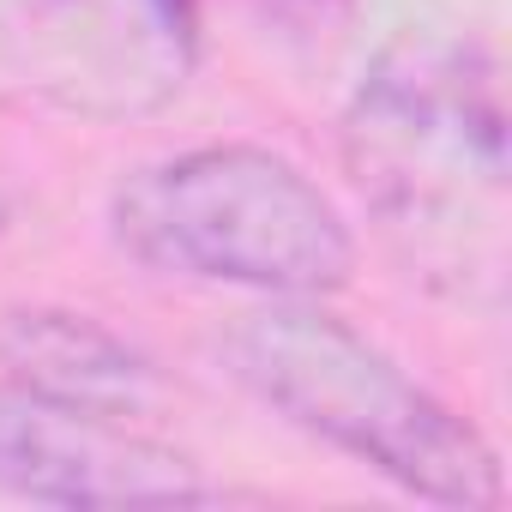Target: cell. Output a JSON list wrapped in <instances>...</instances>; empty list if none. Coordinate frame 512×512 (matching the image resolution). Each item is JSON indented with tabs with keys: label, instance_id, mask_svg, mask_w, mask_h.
<instances>
[{
	"label": "cell",
	"instance_id": "1",
	"mask_svg": "<svg viewBox=\"0 0 512 512\" xmlns=\"http://www.w3.org/2000/svg\"><path fill=\"white\" fill-rule=\"evenodd\" d=\"M223 356L260 404L404 494L434 506H500L506 482L494 446L344 320L278 302L247 314L223 338Z\"/></svg>",
	"mask_w": 512,
	"mask_h": 512
},
{
	"label": "cell",
	"instance_id": "2",
	"mask_svg": "<svg viewBox=\"0 0 512 512\" xmlns=\"http://www.w3.org/2000/svg\"><path fill=\"white\" fill-rule=\"evenodd\" d=\"M109 223L151 272L278 302L344 290L356 266L344 211L290 157L260 145H205L127 175Z\"/></svg>",
	"mask_w": 512,
	"mask_h": 512
},
{
	"label": "cell",
	"instance_id": "3",
	"mask_svg": "<svg viewBox=\"0 0 512 512\" xmlns=\"http://www.w3.org/2000/svg\"><path fill=\"white\" fill-rule=\"evenodd\" d=\"M350 169L392 229H464V205L500 193V91L470 49H392L350 109Z\"/></svg>",
	"mask_w": 512,
	"mask_h": 512
},
{
	"label": "cell",
	"instance_id": "4",
	"mask_svg": "<svg viewBox=\"0 0 512 512\" xmlns=\"http://www.w3.org/2000/svg\"><path fill=\"white\" fill-rule=\"evenodd\" d=\"M0 494L43 506H211L229 500L187 452L133 422L67 410L0 380Z\"/></svg>",
	"mask_w": 512,
	"mask_h": 512
},
{
	"label": "cell",
	"instance_id": "5",
	"mask_svg": "<svg viewBox=\"0 0 512 512\" xmlns=\"http://www.w3.org/2000/svg\"><path fill=\"white\" fill-rule=\"evenodd\" d=\"M0 362H7V380L67 410H91V416L133 422V428L139 416L157 410V368L85 314H55V308L7 314Z\"/></svg>",
	"mask_w": 512,
	"mask_h": 512
},
{
	"label": "cell",
	"instance_id": "6",
	"mask_svg": "<svg viewBox=\"0 0 512 512\" xmlns=\"http://www.w3.org/2000/svg\"><path fill=\"white\" fill-rule=\"evenodd\" d=\"M169 7H175V0H169Z\"/></svg>",
	"mask_w": 512,
	"mask_h": 512
}]
</instances>
